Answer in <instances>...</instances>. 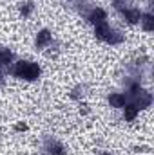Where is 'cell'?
<instances>
[{"instance_id": "obj_1", "label": "cell", "mask_w": 154, "mask_h": 155, "mask_svg": "<svg viewBox=\"0 0 154 155\" xmlns=\"http://www.w3.org/2000/svg\"><path fill=\"white\" fill-rule=\"evenodd\" d=\"M107 35H111L109 33V25L105 24V22H100V24H96V36L102 40L107 38Z\"/></svg>"}, {"instance_id": "obj_2", "label": "cell", "mask_w": 154, "mask_h": 155, "mask_svg": "<svg viewBox=\"0 0 154 155\" xmlns=\"http://www.w3.org/2000/svg\"><path fill=\"white\" fill-rule=\"evenodd\" d=\"M27 69H29V61H18L16 67H15V74H16L18 78H26Z\"/></svg>"}, {"instance_id": "obj_3", "label": "cell", "mask_w": 154, "mask_h": 155, "mask_svg": "<svg viewBox=\"0 0 154 155\" xmlns=\"http://www.w3.org/2000/svg\"><path fill=\"white\" fill-rule=\"evenodd\" d=\"M89 20H91L93 24H100V22H103V20H105V11H103V9H94V11L91 13Z\"/></svg>"}, {"instance_id": "obj_4", "label": "cell", "mask_w": 154, "mask_h": 155, "mask_svg": "<svg viewBox=\"0 0 154 155\" xmlns=\"http://www.w3.org/2000/svg\"><path fill=\"white\" fill-rule=\"evenodd\" d=\"M40 76V69L37 63H29V69H27V74H26V79H29V81H33V79H37Z\"/></svg>"}, {"instance_id": "obj_5", "label": "cell", "mask_w": 154, "mask_h": 155, "mask_svg": "<svg viewBox=\"0 0 154 155\" xmlns=\"http://www.w3.org/2000/svg\"><path fill=\"white\" fill-rule=\"evenodd\" d=\"M109 103H111V107L120 108V107H123V105H125V97H123L121 94H113V96L109 97Z\"/></svg>"}, {"instance_id": "obj_6", "label": "cell", "mask_w": 154, "mask_h": 155, "mask_svg": "<svg viewBox=\"0 0 154 155\" xmlns=\"http://www.w3.org/2000/svg\"><path fill=\"white\" fill-rule=\"evenodd\" d=\"M49 40H51V35H49V31H40L38 33V38H37V45L38 47H44V45H47L49 43Z\"/></svg>"}, {"instance_id": "obj_7", "label": "cell", "mask_w": 154, "mask_h": 155, "mask_svg": "<svg viewBox=\"0 0 154 155\" xmlns=\"http://www.w3.org/2000/svg\"><path fill=\"white\" fill-rule=\"evenodd\" d=\"M136 116H138V107H134V105L125 107V119L127 121H132Z\"/></svg>"}, {"instance_id": "obj_8", "label": "cell", "mask_w": 154, "mask_h": 155, "mask_svg": "<svg viewBox=\"0 0 154 155\" xmlns=\"http://www.w3.org/2000/svg\"><path fill=\"white\" fill-rule=\"evenodd\" d=\"M152 27H154L152 15H145V16H143V29H145V31H152Z\"/></svg>"}, {"instance_id": "obj_9", "label": "cell", "mask_w": 154, "mask_h": 155, "mask_svg": "<svg viewBox=\"0 0 154 155\" xmlns=\"http://www.w3.org/2000/svg\"><path fill=\"white\" fill-rule=\"evenodd\" d=\"M125 15H127V18H129L131 24H136V22L140 20V11H136V9H131V11H127Z\"/></svg>"}, {"instance_id": "obj_10", "label": "cell", "mask_w": 154, "mask_h": 155, "mask_svg": "<svg viewBox=\"0 0 154 155\" xmlns=\"http://www.w3.org/2000/svg\"><path fill=\"white\" fill-rule=\"evenodd\" d=\"M0 63H2V51H0Z\"/></svg>"}, {"instance_id": "obj_11", "label": "cell", "mask_w": 154, "mask_h": 155, "mask_svg": "<svg viewBox=\"0 0 154 155\" xmlns=\"http://www.w3.org/2000/svg\"><path fill=\"white\" fill-rule=\"evenodd\" d=\"M103 155H109V153H103Z\"/></svg>"}]
</instances>
